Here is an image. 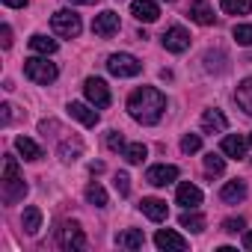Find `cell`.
Masks as SVG:
<instances>
[{
	"label": "cell",
	"mask_w": 252,
	"mask_h": 252,
	"mask_svg": "<svg viewBox=\"0 0 252 252\" xmlns=\"http://www.w3.org/2000/svg\"><path fill=\"white\" fill-rule=\"evenodd\" d=\"M30 48H33L36 54H45V57H48V54H57V42L48 39V36H33V39H30Z\"/></svg>",
	"instance_id": "cell-25"
},
{
	"label": "cell",
	"mask_w": 252,
	"mask_h": 252,
	"mask_svg": "<svg viewBox=\"0 0 252 252\" xmlns=\"http://www.w3.org/2000/svg\"><path fill=\"white\" fill-rule=\"evenodd\" d=\"M71 3H80V6H89V3H98V0H71Z\"/></svg>",
	"instance_id": "cell-40"
},
{
	"label": "cell",
	"mask_w": 252,
	"mask_h": 252,
	"mask_svg": "<svg viewBox=\"0 0 252 252\" xmlns=\"http://www.w3.org/2000/svg\"><path fill=\"white\" fill-rule=\"evenodd\" d=\"M163 3H175V0H163Z\"/></svg>",
	"instance_id": "cell-41"
},
{
	"label": "cell",
	"mask_w": 252,
	"mask_h": 252,
	"mask_svg": "<svg viewBox=\"0 0 252 252\" xmlns=\"http://www.w3.org/2000/svg\"><path fill=\"white\" fill-rule=\"evenodd\" d=\"M178 222H181V228H190V231H202L205 228V217L202 214H193V211H184Z\"/></svg>",
	"instance_id": "cell-26"
},
{
	"label": "cell",
	"mask_w": 252,
	"mask_h": 252,
	"mask_svg": "<svg viewBox=\"0 0 252 252\" xmlns=\"http://www.w3.org/2000/svg\"><path fill=\"white\" fill-rule=\"evenodd\" d=\"M113 181H116V190H119L122 196H128V193H131V178L125 175V172H119V175H116Z\"/></svg>",
	"instance_id": "cell-33"
},
{
	"label": "cell",
	"mask_w": 252,
	"mask_h": 252,
	"mask_svg": "<svg viewBox=\"0 0 252 252\" xmlns=\"http://www.w3.org/2000/svg\"><path fill=\"white\" fill-rule=\"evenodd\" d=\"M222 155H228V158H243L246 155V140L243 137H237V134H228L225 140H222Z\"/></svg>",
	"instance_id": "cell-21"
},
{
	"label": "cell",
	"mask_w": 252,
	"mask_h": 252,
	"mask_svg": "<svg viewBox=\"0 0 252 252\" xmlns=\"http://www.w3.org/2000/svg\"><path fill=\"white\" fill-rule=\"evenodd\" d=\"M249 146H252V134H249Z\"/></svg>",
	"instance_id": "cell-42"
},
{
	"label": "cell",
	"mask_w": 252,
	"mask_h": 252,
	"mask_svg": "<svg viewBox=\"0 0 252 252\" xmlns=\"http://www.w3.org/2000/svg\"><path fill=\"white\" fill-rule=\"evenodd\" d=\"M83 92H86V98H89L92 107H98V110L110 107V89H107V83H104L101 77H86Z\"/></svg>",
	"instance_id": "cell-6"
},
{
	"label": "cell",
	"mask_w": 252,
	"mask_h": 252,
	"mask_svg": "<svg viewBox=\"0 0 252 252\" xmlns=\"http://www.w3.org/2000/svg\"><path fill=\"white\" fill-rule=\"evenodd\" d=\"M51 30H54L57 36L74 39V36H80V18H77L71 9H60V12H54V18H51Z\"/></svg>",
	"instance_id": "cell-5"
},
{
	"label": "cell",
	"mask_w": 252,
	"mask_h": 252,
	"mask_svg": "<svg viewBox=\"0 0 252 252\" xmlns=\"http://www.w3.org/2000/svg\"><path fill=\"white\" fill-rule=\"evenodd\" d=\"M0 110H3V125H9V122H12V107H9V104H3Z\"/></svg>",
	"instance_id": "cell-38"
},
{
	"label": "cell",
	"mask_w": 252,
	"mask_h": 252,
	"mask_svg": "<svg viewBox=\"0 0 252 252\" xmlns=\"http://www.w3.org/2000/svg\"><path fill=\"white\" fill-rule=\"evenodd\" d=\"M234 42L243 48H252V24H237L234 27Z\"/></svg>",
	"instance_id": "cell-29"
},
{
	"label": "cell",
	"mask_w": 252,
	"mask_h": 252,
	"mask_svg": "<svg viewBox=\"0 0 252 252\" xmlns=\"http://www.w3.org/2000/svg\"><path fill=\"white\" fill-rule=\"evenodd\" d=\"M178 178V166H169V163H158V166H152L149 172H146V181L152 184V187H166V184H172Z\"/></svg>",
	"instance_id": "cell-10"
},
{
	"label": "cell",
	"mask_w": 252,
	"mask_h": 252,
	"mask_svg": "<svg viewBox=\"0 0 252 252\" xmlns=\"http://www.w3.org/2000/svg\"><path fill=\"white\" fill-rule=\"evenodd\" d=\"M175 199H178V205H184V208H196V205H202V190H199L196 184L184 181V184H178Z\"/></svg>",
	"instance_id": "cell-15"
},
{
	"label": "cell",
	"mask_w": 252,
	"mask_h": 252,
	"mask_svg": "<svg viewBox=\"0 0 252 252\" xmlns=\"http://www.w3.org/2000/svg\"><path fill=\"white\" fill-rule=\"evenodd\" d=\"M220 199H222L225 205H237V202H243V199H246V184H243V181H228V184L220 190Z\"/></svg>",
	"instance_id": "cell-19"
},
{
	"label": "cell",
	"mask_w": 252,
	"mask_h": 252,
	"mask_svg": "<svg viewBox=\"0 0 252 252\" xmlns=\"http://www.w3.org/2000/svg\"><path fill=\"white\" fill-rule=\"evenodd\" d=\"M146 155H149V149H146L143 143H131V146H125V160H128V163H143V160H146Z\"/></svg>",
	"instance_id": "cell-27"
},
{
	"label": "cell",
	"mask_w": 252,
	"mask_h": 252,
	"mask_svg": "<svg viewBox=\"0 0 252 252\" xmlns=\"http://www.w3.org/2000/svg\"><path fill=\"white\" fill-rule=\"evenodd\" d=\"M68 113L77 119V122H83L86 125V128H95V125H98V113L89 107V104H80V101H71L68 104Z\"/></svg>",
	"instance_id": "cell-17"
},
{
	"label": "cell",
	"mask_w": 252,
	"mask_h": 252,
	"mask_svg": "<svg viewBox=\"0 0 252 252\" xmlns=\"http://www.w3.org/2000/svg\"><path fill=\"white\" fill-rule=\"evenodd\" d=\"M6 6H12V9H24L27 6V0H3Z\"/></svg>",
	"instance_id": "cell-37"
},
{
	"label": "cell",
	"mask_w": 252,
	"mask_h": 252,
	"mask_svg": "<svg viewBox=\"0 0 252 252\" xmlns=\"http://www.w3.org/2000/svg\"><path fill=\"white\" fill-rule=\"evenodd\" d=\"M202 128H205L208 134H222V131L228 128V119H225L220 110H205V113H202Z\"/></svg>",
	"instance_id": "cell-16"
},
{
	"label": "cell",
	"mask_w": 252,
	"mask_h": 252,
	"mask_svg": "<svg viewBox=\"0 0 252 252\" xmlns=\"http://www.w3.org/2000/svg\"><path fill=\"white\" fill-rule=\"evenodd\" d=\"M15 149H18V155H21L24 160H39V158H42V149H39L30 137H15Z\"/></svg>",
	"instance_id": "cell-22"
},
{
	"label": "cell",
	"mask_w": 252,
	"mask_h": 252,
	"mask_svg": "<svg viewBox=\"0 0 252 252\" xmlns=\"http://www.w3.org/2000/svg\"><path fill=\"white\" fill-rule=\"evenodd\" d=\"M107 71L116 74V77H137L143 71V63L137 57H131V54H113L107 60Z\"/></svg>",
	"instance_id": "cell-4"
},
{
	"label": "cell",
	"mask_w": 252,
	"mask_h": 252,
	"mask_svg": "<svg viewBox=\"0 0 252 252\" xmlns=\"http://www.w3.org/2000/svg\"><path fill=\"white\" fill-rule=\"evenodd\" d=\"M220 6L228 15H249L252 12V0H220Z\"/></svg>",
	"instance_id": "cell-24"
},
{
	"label": "cell",
	"mask_w": 252,
	"mask_h": 252,
	"mask_svg": "<svg viewBox=\"0 0 252 252\" xmlns=\"http://www.w3.org/2000/svg\"><path fill=\"white\" fill-rule=\"evenodd\" d=\"M234 101H237V107H240L246 116H252V77H246V80L237 86V92H234Z\"/></svg>",
	"instance_id": "cell-20"
},
{
	"label": "cell",
	"mask_w": 252,
	"mask_h": 252,
	"mask_svg": "<svg viewBox=\"0 0 252 252\" xmlns=\"http://www.w3.org/2000/svg\"><path fill=\"white\" fill-rule=\"evenodd\" d=\"M140 211L152 220V222H163L166 217H169V208H166V202L163 199H155V196H149V199H143L140 202Z\"/></svg>",
	"instance_id": "cell-12"
},
{
	"label": "cell",
	"mask_w": 252,
	"mask_h": 252,
	"mask_svg": "<svg viewBox=\"0 0 252 252\" xmlns=\"http://www.w3.org/2000/svg\"><path fill=\"white\" fill-rule=\"evenodd\" d=\"M163 110H166V98L155 86H140L128 98V113L140 125H158L160 116H163Z\"/></svg>",
	"instance_id": "cell-1"
},
{
	"label": "cell",
	"mask_w": 252,
	"mask_h": 252,
	"mask_svg": "<svg viewBox=\"0 0 252 252\" xmlns=\"http://www.w3.org/2000/svg\"><path fill=\"white\" fill-rule=\"evenodd\" d=\"M107 149H110V152H125V137L116 134V131H110V134H107Z\"/></svg>",
	"instance_id": "cell-32"
},
{
	"label": "cell",
	"mask_w": 252,
	"mask_h": 252,
	"mask_svg": "<svg viewBox=\"0 0 252 252\" xmlns=\"http://www.w3.org/2000/svg\"><path fill=\"white\" fill-rule=\"evenodd\" d=\"M205 169H208V172H214V175H222V172H225V163H222V158L208 155V158H205Z\"/></svg>",
	"instance_id": "cell-31"
},
{
	"label": "cell",
	"mask_w": 252,
	"mask_h": 252,
	"mask_svg": "<svg viewBox=\"0 0 252 252\" xmlns=\"http://www.w3.org/2000/svg\"><path fill=\"white\" fill-rule=\"evenodd\" d=\"M155 243H158V249H175V252H184L187 249V240L178 231H172V228H160L155 234Z\"/></svg>",
	"instance_id": "cell-13"
},
{
	"label": "cell",
	"mask_w": 252,
	"mask_h": 252,
	"mask_svg": "<svg viewBox=\"0 0 252 252\" xmlns=\"http://www.w3.org/2000/svg\"><path fill=\"white\" fill-rule=\"evenodd\" d=\"M131 15L137 21H146V24H155L160 18V6L155 3V0H134L131 3Z\"/></svg>",
	"instance_id": "cell-11"
},
{
	"label": "cell",
	"mask_w": 252,
	"mask_h": 252,
	"mask_svg": "<svg viewBox=\"0 0 252 252\" xmlns=\"http://www.w3.org/2000/svg\"><path fill=\"white\" fill-rule=\"evenodd\" d=\"M86 202L95 205V208H104V205H107V193H104V187H101V184H89V187H86Z\"/></svg>",
	"instance_id": "cell-28"
},
{
	"label": "cell",
	"mask_w": 252,
	"mask_h": 252,
	"mask_svg": "<svg viewBox=\"0 0 252 252\" xmlns=\"http://www.w3.org/2000/svg\"><path fill=\"white\" fill-rule=\"evenodd\" d=\"M80 149H83L80 143H74V146H71V143H65V146L60 149V155H63V160H74V158L80 155Z\"/></svg>",
	"instance_id": "cell-34"
},
{
	"label": "cell",
	"mask_w": 252,
	"mask_h": 252,
	"mask_svg": "<svg viewBox=\"0 0 252 252\" xmlns=\"http://www.w3.org/2000/svg\"><path fill=\"white\" fill-rule=\"evenodd\" d=\"M160 42H163V48H166L169 54H184V51L190 48V33H187L184 27H169V30L160 36Z\"/></svg>",
	"instance_id": "cell-7"
},
{
	"label": "cell",
	"mask_w": 252,
	"mask_h": 252,
	"mask_svg": "<svg viewBox=\"0 0 252 252\" xmlns=\"http://www.w3.org/2000/svg\"><path fill=\"white\" fill-rule=\"evenodd\" d=\"M243 246L252 252V231H246V234H243Z\"/></svg>",
	"instance_id": "cell-39"
},
{
	"label": "cell",
	"mask_w": 252,
	"mask_h": 252,
	"mask_svg": "<svg viewBox=\"0 0 252 252\" xmlns=\"http://www.w3.org/2000/svg\"><path fill=\"white\" fill-rule=\"evenodd\" d=\"M199 149H202V137H199V134H187V137L181 140V152H184V155H196Z\"/></svg>",
	"instance_id": "cell-30"
},
{
	"label": "cell",
	"mask_w": 252,
	"mask_h": 252,
	"mask_svg": "<svg viewBox=\"0 0 252 252\" xmlns=\"http://www.w3.org/2000/svg\"><path fill=\"white\" fill-rule=\"evenodd\" d=\"M3 48H12V27L3 24Z\"/></svg>",
	"instance_id": "cell-36"
},
{
	"label": "cell",
	"mask_w": 252,
	"mask_h": 252,
	"mask_svg": "<svg viewBox=\"0 0 252 252\" xmlns=\"http://www.w3.org/2000/svg\"><path fill=\"white\" fill-rule=\"evenodd\" d=\"M92 33L95 36H101V39H110V36H116L119 33V15L116 12H101V15H95V21H92Z\"/></svg>",
	"instance_id": "cell-9"
},
{
	"label": "cell",
	"mask_w": 252,
	"mask_h": 252,
	"mask_svg": "<svg viewBox=\"0 0 252 252\" xmlns=\"http://www.w3.org/2000/svg\"><path fill=\"white\" fill-rule=\"evenodd\" d=\"M21 225H24V231L27 234H36L39 228H42V211L39 208H24V217H21Z\"/></svg>",
	"instance_id": "cell-23"
},
{
	"label": "cell",
	"mask_w": 252,
	"mask_h": 252,
	"mask_svg": "<svg viewBox=\"0 0 252 252\" xmlns=\"http://www.w3.org/2000/svg\"><path fill=\"white\" fill-rule=\"evenodd\" d=\"M187 15H190L196 24H202V27L214 24V9H211L208 0H193V3L187 6Z\"/></svg>",
	"instance_id": "cell-14"
},
{
	"label": "cell",
	"mask_w": 252,
	"mask_h": 252,
	"mask_svg": "<svg viewBox=\"0 0 252 252\" xmlns=\"http://www.w3.org/2000/svg\"><path fill=\"white\" fill-rule=\"evenodd\" d=\"M240 228H243V220H240V217H237V220H225V222H222V231H228V234H237Z\"/></svg>",
	"instance_id": "cell-35"
},
{
	"label": "cell",
	"mask_w": 252,
	"mask_h": 252,
	"mask_svg": "<svg viewBox=\"0 0 252 252\" xmlns=\"http://www.w3.org/2000/svg\"><path fill=\"white\" fill-rule=\"evenodd\" d=\"M24 74L33 80V83H39V86H48V83H54L57 80V65L54 63H48V57H30V60H24Z\"/></svg>",
	"instance_id": "cell-3"
},
{
	"label": "cell",
	"mask_w": 252,
	"mask_h": 252,
	"mask_svg": "<svg viewBox=\"0 0 252 252\" xmlns=\"http://www.w3.org/2000/svg\"><path fill=\"white\" fill-rule=\"evenodd\" d=\"M24 196H27V184H24V178L18 172V163H15V158H6L3 160V199L12 205V202H18Z\"/></svg>",
	"instance_id": "cell-2"
},
{
	"label": "cell",
	"mask_w": 252,
	"mask_h": 252,
	"mask_svg": "<svg viewBox=\"0 0 252 252\" xmlns=\"http://www.w3.org/2000/svg\"><path fill=\"white\" fill-rule=\"evenodd\" d=\"M116 243H119L122 249H143L146 237H143V231H140V228H125V231H119V234H116Z\"/></svg>",
	"instance_id": "cell-18"
},
{
	"label": "cell",
	"mask_w": 252,
	"mask_h": 252,
	"mask_svg": "<svg viewBox=\"0 0 252 252\" xmlns=\"http://www.w3.org/2000/svg\"><path fill=\"white\" fill-rule=\"evenodd\" d=\"M60 246L63 249H83L86 246V234L77 222H65L60 228Z\"/></svg>",
	"instance_id": "cell-8"
}]
</instances>
